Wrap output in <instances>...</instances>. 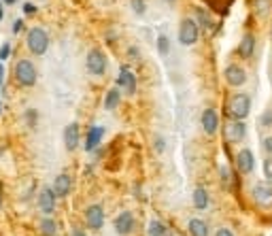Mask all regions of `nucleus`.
<instances>
[{
  "label": "nucleus",
  "mask_w": 272,
  "mask_h": 236,
  "mask_svg": "<svg viewBox=\"0 0 272 236\" xmlns=\"http://www.w3.org/2000/svg\"><path fill=\"white\" fill-rule=\"evenodd\" d=\"M251 111V100L247 94H234L228 100V115L232 120H245Z\"/></svg>",
  "instance_id": "nucleus-1"
},
{
  "label": "nucleus",
  "mask_w": 272,
  "mask_h": 236,
  "mask_svg": "<svg viewBox=\"0 0 272 236\" xmlns=\"http://www.w3.org/2000/svg\"><path fill=\"white\" fill-rule=\"evenodd\" d=\"M15 79L17 83L23 87H32L37 83V70H34V64L28 60H19L15 64Z\"/></svg>",
  "instance_id": "nucleus-2"
},
{
  "label": "nucleus",
  "mask_w": 272,
  "mask_h": 236,
  "mask_svg": "<svg viewBox=\"0 0 272 236\" xmlns=\"http://www.w3.org/2000/svg\"><path fill=\"white\" fill-rule=\"evenodd\" d=\"M49 47V37L43 28H32L28 32V49L34 53V55H43Z\"/></svg>",
  "instance_id": "nucleus-3"
},
{
  "label": "nucleus",
  "mask_w": 272,
  "mask_h": 236,
  "mask_svg": "<svg viewBox=\"0 0 272 236\" xmlns=\"http://www.w3.org/2000/svg\"><path fill=\"white\" fill-rule=\"evenodd\" d=\"M198 34H200L198 21L189 19V17L181 21V26H179V41H181V45H185V47H189V45H196V41H198Z\"/></svg>",
  "instance_id": "nucleus-4"
},
{
  "label": "nucleus",
  "mask_w": 272,
  "mask_h": 236,
  "mask_svg": "<svg viewBox=\"0 0 272 236\" xmlns=\"http://www.w3.org/2000/svg\"><path fill=\"white\" fill-rule=\"evenodd\" d=\"M87 70L92 75H104V70H106V55L100 51V49H92L89 55H87Z\"/></svg>",
  "instance_id": "nucleus-5"
},
{
  "label": "nucleus",
  "mask_w": 272,
  "mask_h": 236,
  "mask_svg": "<svg viewBox=\"0 0 272 236\" xmlns=\"http://www.w3.org/2000/svg\"><path fill=\"white\" fill-rule=\"evenodd\" d=\"M245 134H247V126L243 124V120L228 122V126H226V138L230 140V143H240V140L245 138Z\"/></svg>",
  "instance_id": "nucleus-6"
},
{
  "label": "nucleus",
  "mask_w": 272,
  "mask_h": 236,
  "mask_svg": "<svg viewBox=\"0 0 272 236\" xmlns=\"http://www.w3.org/2000/svg\"><path fill=\"white\" fill-rule=\"evenodd\" d=\"M85 223L87 228L92 230H100L102 223H104V211L100 204H92L87 211H85Z\"/></svg>",
  "instance_id": "nucleus-7"
},
{
  "label": "nucleus",
  "mask_w": 272,
  "mask_h": 236,
  "mask_svg": "<svg viewBox=\"0 0 272 236\" xmlns=\"http://www.w3.org/2000/svg\"><path fill=\"white\" fill-rule=\"evenodd\" d=\"M253 198L257 204H270L272 202V183L270 181H259L253 185Z\"/></svg>",
  "instance_id": "nucleus-8"
},
{
  "label": "nucleus",
  "mask_w": 272,
  "mask_h": 236,
  "mask_svg": "<svg viewBox=\"0 0 272 236\" xmlns=\"http://www.w3.org/2000/svg\"><path fill=\"white\" fill-rule=\"evenodd\" d=\"M226 81H228V85H232V87H240L245 81H247V73H245V68H240L238 64H230L228 68H226Z\"/></svg>",
  "instance_id": "nucleus-9"
},
{
  "label": "nucleus",
  "mask_w": 272,
  "mask_h": 236,
  "mask_svg": "<svg viewBox=\"0 0 272 236\" xmlns=\"http://www.w3.org/2000/svg\"><path fill=\"white\" fill-rule=\"evenodd\" d=\"M132 228H134V217H132L130 211H124L122 215L115 217V232L119 236H128L130 232H132Z\"/></svg>",
  "instance_id": "nucleus-10"
},
{
  "label": "nucleus",
  "mask_w": 272,
  "mask_h": 236,
  "mask_svg": "<svg viewBox=\"0 0 272 236\" xmlns=\"http://www.w3.org/2000/svg\"><path fill=\"white\" fill-rule=\"evenodd\" d=\"M55 198H57V194L51 190V187H45V190L41 192L39 206H41V211L45 215H49V213H53V211H55Z\"/></svg>",
  "instance_id": "nucleus-11"
},
{
  "label": "nucleus",
  "mask_w": 272,
  "mask_h": 236,
  "mask_svg": "<svg viewBox=\"0 0 272 236\" xmlns=\"http://www.w3.org/2000/svg\"><path fill=\"white\" fill-rule=\"evenodd\" d=\"M117 85L124 87L128 94H134V90H136V75L128 66H124L119 70V77H117Z\"/></svg>",
  "instance_id": "nucleus-12"
},
{
  "label": "nucleus",
  "mask_w": 272,
  "mask_h": 236,
  "mask_svg": "<svg viewBox=\"0 0 272 236\" xmlns=\"http://www.w3.org/2000/svg\"><path fill=\"white\" fill-rule=\"evenodd\" d=\"M236 166H238V170L243 174H249L255 166V158H253V153L249 149H243L238 151V156H236Z\"/></svg>",
  "instance_id": "nucleus-13"
},
{
  "label": "nucleus",
  "mask_w": 272,
  "mask_h": 236,
  "mask_svg": "<svg viewBox=\"0 0 272 236\" xmlns=\"http://www.w3.org/2000/svg\"><path fill=\"white\" fill-rule=\"evenodd\" d=\"M202 128L206 134H215L217 128H219V117L215 113V109H206L202 113Z\"/></svg>",
  "instance_id": "nucleus-14"
},
{
  "label": "nucleus",
  "mask_w": 272,
  "mask_h": 236,
  "mask_svg": "<svg viewBox=\"0 0 272 236\" xmlns=\"http://www.w3.org/2000/svg\"><path fill=\"white\" fill-rule=\"evenodd\" d=\"M70 187H73V181H70L68 174H57L55 183H53V192L57 194V198H64L70 194Z\"/></svg>",
  "instance_id": "nucleus-15"
},
{
  "label": "nucleus",
  "mask_w": 272,
  "mask_h": 236,
  "mask_svg": "<svg viewBox=\"0 0 272 236\" xmlns=\"http://www.w3.org/2000/svg\"><path fill=\"white\" fill-rule=\"evenodd\" d=\"M64 145H66L68 151L77 149V145H79V126L77 124L66 126V130H64Z\"/></svg>",
  "instance_id": "nucleus-16"
},
{
  "label": "nucleus",
  "mask_w": 272,
  "mask_h": 236,
  "mask_svg": "<svg viewBox=\"0 0 272 236\" xmlns=\"http://www.w3.org/2000/svg\"><path fill=\"white\" fill-rule=\"evenodd\" d=\"M102 134H104V130L100 126H94L89 132H87V140H85V149L92 151V149H96V145L102 140Z\"/></svg>",
  "instance_id": "nucleus-17"
},
{
  "label": "nucleus",
  "mask_w": 272,
  "mask_h": 236,
  "mask_svg": "<svg viewBox=\"0 0 272 236\" xmlns=\"http://www.w3.org/2000/svg\"><path fill=\"white\" fill-rule=\"evenodd\" d=\"M255 51V39H253V34H245L243 41H240V47H238V53L243 57H251Z\"/></svg>",
  "instance_id": "nucleus-18"
},
{
  "label": "nucleus",
  "mask_w": 272,
  "mask_h": 236,
  "mask_svg": "<svg viewBox=\"0 0 272 236\" xmlns=\"http://www.w3.org/2000/svg\"><path fill=\"white\" fill-rule=\"evenodd\" d=\"M189 234L192 236H208V226L202 219H189Z\"/></svg>",
  "instance_id": "nucleus-19"
},
{
  "label": "nucleus",
  "mask_w": 272,
  "mask_h": 236,
  "mask_svg": "<svg viewBox=\"0 0 272 236\" xmlns=\"http://www.w3.org/2000/svg\"><path fill=\"white\" fill-rule=\"evenodd\" d=\"M194 206L200 209V211L208 206V192L204 190V187H196L194 190Z\"/></svg>",
  "instance_id": "nucleus-20"
},
{
  "label": "nucleus",
  "mask_w": 272,
  "mask_h": 236,
  "mask_svg": "<svg viewBox=\"0 0 272 236\" xmlns=\"http://www.w3.org/2000/svg\"><path fill=\"white\" fill-rule=\"evenodd\" d=\"M119 100H122L119 90H109V94H106V98H104V109L113 111V109L117 107V104H119Z\"/></svg>",
  "instance_id": "nucleus-21"
},
{
  "label": "nucleus",
  "mask_w": 272,
  "mask_h": 236,
  "mask_svg": "<svg viewBox=\"0 0 272 236\" xmlns=\"http://www.w3.org/2000/svg\"><path fill=\"white\" fill-rule=\"evenodd\" d=\"M41 232L45 236H55V221L53 219H43L41 221Z\"/></svg>",
  "instance_id": "nucleus-22"
},
{
  "label": "nucleus",
  "mask_w": 272,
  "mask_h": 236,
  "mask_svg": "<svg viewBox=\"0 0 272 236\" xmlns=\"http://www.w3.org/2000/svg\"><path fill=\"white\" fill-rule=\"evenodd\" d=\"M149 234L151 236H166V228H164V223H160V221H151L149 223Z\"/></svg>",
  "instance_id": "nucleus-23"
},
{
  "label": "nucleus",
  "mask_w": 272,
  "mask_h": 236,
  "mask_svg": "<svg viewBox=\"0 0 272 236\" xmlns=\"http://www.w3.org/2000/svg\"><path fill=\"white\" fill-rule=\"evenodd\" d=\"M196 15H198V19H200V23L206 28V30H210L213 28V19H210V15L206 13V11H202V9H198L196 11Z\"/></svg>",
  "instance_id": "nucleus-24"
},
{
  "label": "nucleus",
  "mask_w": 272,
  "mask_h": 236,
  "mask_svg": "<svg viewBox=\"0 0 272 236\" xmlns=\"http://www.w3.org/2000/svg\"><path fill=\"white\" fill-rule=\"evenodd\" d=\"M264 176H266V181L272 183V156L264 160Z\"/></svg>",
  "instance_id": "nucleus-25"
},
{
  "label": "nucleus",
  "mask_w": 272,
  "mask_h": 236,
  "mask_svg": "<svg viewBox=\"0 0 272 236\" xmlns=\"http://www.w3.org/2000/svg\"><path fill=\"white\" fill-rule=\"evenodd\" d=\"M158 49H160L162 55L168 53V39H166V37H160V39H158Z\"/></svg>",
  "instance_id": "nucleus-26"
},
{
  "label": "nucleus",
  "mask_w": 272,
  "mask_h": 236,
  "mask_svg": "<svg viewBox=\"0 0 272 236\" xmlns=\"http://www.w3.org/2000/svg\"><path fill=\"white\" fill-rule=\"evenodd\" d=\"M132 9H134V13L143 15L145 13V3H143V0H132Z\"/></svg>",
  "instance_id": "nucleus-27"
},
{
  "label": "nucleus",
  "mask_w": 272,
  "mask_h": 236,
  "mask_svg": "<svg viewBox=\"0 0 272 236\" xmlns=\"http://www.w3.org/2000/svg\"><path fill=\"white\" fill-rule=\"evenodd\" d=\"M259 122H262V126H264V128H270V126H272V111H266V113L262 115V120H259Z\"/></svg>",
  "instance_id": "nucleus-28"
},
{
  "label": "nucleus",
  "mask_w": 272,
  "mask_h": 236,
  "mask_svg": "<svg viewBox=\"0 0 272 236\" xmlns=\"http://www.w3.org/2000/svg\"><path fill=\"white\" fill-rule=\"evenodd\" d=\"M215 236H234V234H232V230H228V228H219Z\"/></svg>",
  "instance_id": "nucleus-29"
},
{
  "label": "nucleus",
  "mask_w": 272,
  "mask_h": 236,
  "mask_svg": "<svg viewBox=\"0 0 272 236\" xmlns=\"http://www.w3.org/2000/svg\"><path fill=\"white\" fill-rule=\"evenodd\" d=\"M264 147H266V151H268V153H270V156H272V136L264 140Z\"/></svg>",
  "instance_id": "nucleus-30"
},
{
  "label": "nucleus",
  "mask_w": 272,
  "mask_h": 236,
  "mask_svg": "<svg viewBox=\"0 0 272 236\" xmlns=\"http://www.w3.org/2000/svg\"><path fill=\"white\" fill-rule=\"evenodd\" d=\"M21 28H23V21H21V19H17V21H15V23H13V32H15V34H17V32H19V30H21Z\"/></svg>",
  "instance_id": "nucleus-31"
},
{
  "label": "nucleus",
  "mask_w": 272,
  "mask_h": 236,
  "mask_svg": "<svg viewBox=\"0 0 272 236\" xmlns=\"http://www.w3.org/2000/svg\"><path fill=\"white\" fill-rule=\"evenodd\" d=\"M23 11H26V13H34V11H37V7H34V5H23Z\"/></svg>",
  "instance_id": "nucleus-32"
},
{
  "label": "nucleus",
  "mask_w": 272,
  "mask_h": 236,
  "mask_svg": "<svg viewBox=\"0 0 272 236\" xmlns=\"http://www.w3.org/2000/svg\"><path fill=\"white\" fill-rule=\"evenodd\" d=\"M7 55H9V45L3 47V51H0V60H3V57H7Z\"/></svg>",
  "instance_id": "nucleus-33"
},
{
  "label": "nucleus",
  "mask_w": 272,
  "mask_h": 236,
  "mask_svg": "<svg viewBox=\"0 0 272 236\" xmlns=\"http://www.w3.org/2000/svg\"><path fill=\"white\" fill-rule=\"evenodd\" d=\"M3 77H5V68L0 66V83H3Z\"/></svg>",
  "instance_id": "nucleus-34"
},
{
  "label": "nucleus",
  "mask_w": 272,
  "mask_h": 236,
  "mask_svg": "<svg viewBox=\"0 0 272 236\" xmlns=\"http://www.w3.org/2000/svg\"><path fill=\"white\" fill-rule=\"evenodd\" d=\"M73 236H85V234L81 232V230H75V234H73Z\"/></svg>",
  "instance_id": "nucleus-35"
},
{
  "label": "nucleus",
  "mask_w": 272,
  "mask_h": 236,
  "mask_svg": "<svg viewBox=\"0 0 272 236\" xmlns=\"http://www.w3.org/2000/svg\"><path fill=\"white\" fill-rule=\"evenodd\" d=\"M5 3H7V5H13V3H17V0H5Z\"/></svg>",
  "instance_id": "nucleus-36"
},
{
  "label": "nucleus",
  "mask_w": 272,
  "mask_h": 236,
  "mask_svg": "<svg viewBox=\"0 0 272 236\" xmlns=\"http://www.w3.org/2000/svg\"><path fill=\"white\" fill-rule=\"evenodd\" d=\"M0 19H3V7H0Z\"/></svg>",
  "instance_id": "nucleus-37"
}]
</instances>
